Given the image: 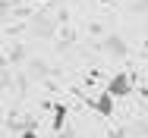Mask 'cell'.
I'll list each match as a JSON object with an SVG mask.
<instances>
[{"instance_id":"cell-1","label":"cell","mask_w":148,"mask_h":138,"mask_svg":"<svg viewBox=\"0 0 148 138\" xmlns=\"http://www.w3.org/2000/svg\"><path fill=\"white\" fill-rule=\"evenodd\" d=\"M129 91H132V79H129L126 72H117V75L107 82V94H110L114 101H117V97H126Z\"/></svg>"},{"instance_id":"cell-2","label":"cell","mask_w":148,"mask_h":138,"mask_svg":"<svg viewBox=\"0 0 148 138\" xmlns=\"http://www.w3.org/2000/svg\"><path fill=\"white\" fill-rule=\"evenodd\" d=\"M114 104H117V101H114V97H110L107 91H104V94H98V97L91 101L95 113H101V116H110V113H114Z\"/></svg>"},{"instance_id":"cell-3","label":"cell","mask_w":148,"mask_h":138,"mask_svg":"<svg viewBox=\"0 0 148 138\" xmlns=\"http://www.w3.org/2000/svg\"><path fill=\"white\" fill-rule=\"evenodd\" d=\"M63 119H66V110L57 107V113H54V129H63Z\"/></svg>"},{"instance_id":"cell-4","label":"cell","mask_w":148,"mask_h":138,"mask_svg":"<svg viewBox=\"0 0 148 138\" xmlns=\"http://www.w3.org/2000/svg\"><path fill=\"white\" fill-rule=\"evenodd\" d=\"M22 138H35V132H25V135H22Z\"/></svg>"},{"instance_id":"cell-5","label":"cell","mask_w":148,"mask_h":138,"mask_svg":"<svg viewBox=\"0 0 148 138\" xmlns=\"http://www.w3.org/2000/svg\"><path fill=\"white\" fill-rule=\"evenodd\" d=\"M29 3H44V0H29Z\"/></svg>"},{"instance_id":"cell-6","label":"cell","mask_w":148,"mask_h":138,"mask_svg":"<svg viewBox=\"0 0 148 138\" xmlns=\"http://www.w3.org/2000/svg\"><path fill=\"white\" fill-rule=\"evenodd\" d=\"M101 3H110V0H101Z\"/></svg>"},{"instance_id":"cell-7","label":"cell","mask_w":148,"mask_h":138,"mask_svg":"<svg viewBox=\"0 0 148 138\" xmlns=\"http://www.w3.org/2000/svg\"><path fill=\"white\" fill-rule=\"evenodd\" d=\"M145 47H148V41H145Z\"/></svg>"}]
</instances>
